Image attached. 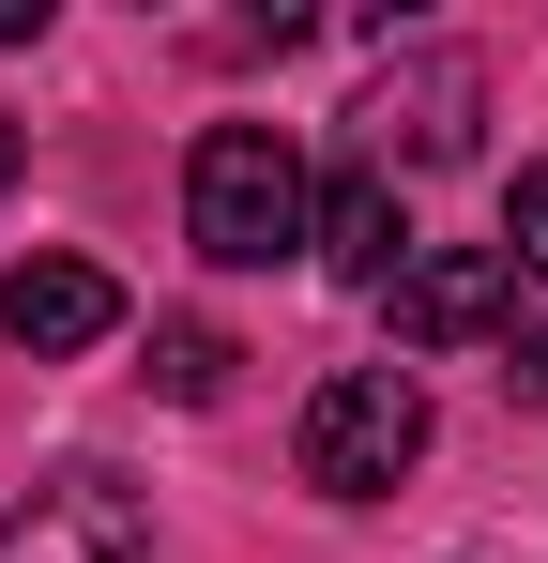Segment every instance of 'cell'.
I'll return each mask as SVG.
<instances>
[{
    "mask_svg": "<svg viewBox=\"0 0 548 563\" xmlns=\"http://www.w3.org/2000/svg\"><path fill=\"white\" fill-rule=\"evenodd\" d=\"M305 229H320V184H305L289 122H213V137L183 153V244H198L213 275L305 260Z\"/></svg>",
    "mask_w": 548,
    "mask_h": 563,
    "instance_id": "cell-1",
    "label": "cell"
},
{
    "mask_svg": "<svg viewBox=\"0 0 548 563\" xmlns=\"http://www.w3.org/2000/svg\"><path fill=\"white\" fill-rule=\"evenodd\" d=\"M412 457H427V380L412 366H336L305 396V487L320 503H381Z\"/></svg>",
    "mask_w": 548,
    "mask_h": 563,
    "instance_id": "cell-2",
    "label": "cell"
},
{
    "mask_svg": "<svg viewBox=\"0 0 548 563\" xmlns=\"http://www.w3.org/2000/svg\"><path fill=\"white\" fill-rule=\"evenodd\" d=\"M381 305H396V351H487L518 320V260L503 244H412Z\"/></svg>",
    "mask_w": 548,
    "mask_h": 563,
    "instance_id": "cell-3",
    "label": "cell"
},
{
    "mask_svg": "<svg viewBox=\"0 0 548 563\" xmlns=\"http://www.w3.org/2000/svg\"><path fill=\"white\" fill-rule=\"evenodd\" d=\"M0 563H153V503L122 472H46L0 518Z\"/></svg>",
    "mask_w": 548,
    "mask_h": 563,
    "instance_id": "cell-4",
    "label": "cell"
},
{
    "mask_svg": "<svg viewBox=\"0 0 548 563\" xmlns=\"http://www.w3.org/2000/svg\"><path fill=\"white\" fill-rule=\"evenodd\" d=\"M472 122H487V77H472L457 46L396 62V77L365 92V137H381V168H457V153H472Z\"/></svg>",
    "mask_w": 548,
    "mask_h": 563,
    "instance_id": "cell-5",
    "label": "cell"
},
{
    "mask_svg": "<svg viewBox=\"0 0 548 563\" xmlns=\"http://www.w3.org/2000/svg\"><path fill=\"white\" fill-rule=\"evenodd\" d=\"M0 335H15L31 366H77V351L122 335V289L91 275V260H15V275H0Z\"/></svg>",
    "mask_w": 548,
    "mask_h": 563,
    "instance_id": "cell-6",
    "label": "cell"
},
{
    "mask_svg": "<svg viewBox=\"0 0 548 563\" xmlns=\"http://www.w3.org/2000/svg\"><path fill=\"white\" fill-rule=\"evenodd\" d=\"M305 244H320V275L396 289V260H412V229H396V184H381V168H336V184H320V229H305Z\"/></svg>",
    "mask_w": 548,
    "mask_h": 563,
    "instance_id": "cell-7",
    "label": "cell"
},
{
    "mask_svg": "<svg viewBox=\"0 0 548 563\" xmlns=\"http://www.w3.org/2000/svg\"><path fill=\"white\" fill-rule=\"evenodd\" d=\"M229 366H244V351H229L213 320H153V396H183V411H213V396H229Z\"/></svg>",
    "mask_w": 548,
    "mask_h": 563,
    "instance_id": "cell-8",
    "label": "cell"
},
{
    "mask_svg": "<svg viewBox=\"0 0 548 563\" xmlns=\"http://www.w3.org/2000/svg\"><path fill=\"white\" fill-rule=\"evenodd\" d=\"M503 260H518V275H548V153L518 168V198H503Z\"/></svg>",
    "mask_w": 548,
    "mask_h": 563,
    "instance_id": "cell-9",
    "label": "cell"
},
{
    "mask_svg": "<svg viewBox=\"0 0 548 563\" xmlns=\"http://www.w3.org/2000/svg\"><path fill=\"white\" fill-rule=\"evenodd\" d=\"M503 380H518V396H534V411H548V320H534V335H518V351H503Z\"/></svg>",
    "mask_w": 548,
    "mask_h": 563,
    "instance_id": "cell-10",
    "label": "cell"
},
{
    "mask_svg": "<svg viewBox=\"0 0 548 563\" xmlns=\"http://www.w3.org/2000/svg\"><path fill=\"white\" fill-rule=\"evenodd\" d=\"M31 31H46V0H0V46H31Z\"/></svg>",
    "mask_w": 548,
    "mask_h": 563,
    "instance_id": "cell-11",
    "label": "cell"
},
{
    "mask_svg": "<svg viewBox=\"0 0 548 563\" xmlns=\"http://www.w3.org/2000/svg\"><path fill=\"white\" fill-rule=\"evenodd\" d=\"M15 168H31V137H15V122H0V184H15Z\"/></svg>",
    "mask_w": 548,
    "mask_h": 563,
    "instance_id": "cell-12",
    "label": "cell"
}]
</instances>
